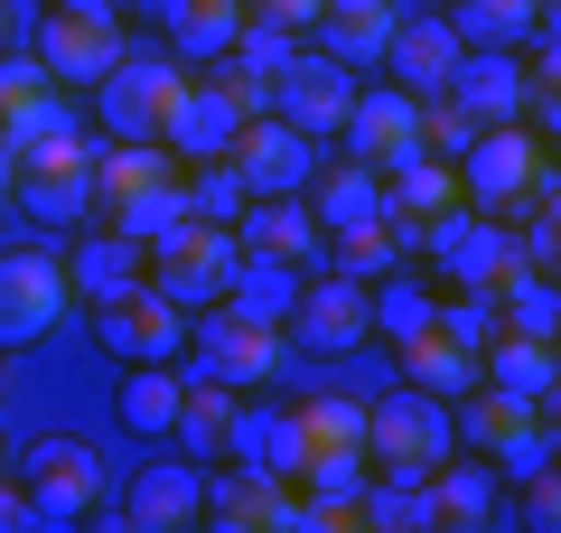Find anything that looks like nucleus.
<instances>
[{"label": "nucleus", "instance_id": "obj_26", "mask_svg": "<svg viewBox=\"0 0 561 533\" xmlns=\"http://www.w3.org/2000/svg\"><path fill=\"white\" fill-rule=\"evenodd\" d=\"M421 487H431V524H440V533H459V524H486V514H496V468H486L478 450H468V458L449 450L440 468L421 477Z\"/></svg>", "mask_w": 561, "mask_h": 533}, {"label": "nucleus", "instance_id": "obj_47", "mask_svg": "<svg viewBox=\"0 0 561 533\" xmlns=\"http://www.w3.org/2000/svg\"><path fill=\"white\" fill-rule=\"evenodd\" d=\"M319 10H328V0H253V20L290 29V38H300V29H319Z\"/></svg>", "mask_w": 561, "mask_h": 533}, {"label": "nucleus", "instance_id": "obj_11", "mask_svg": "<svg viewBox=\"0 0 561 533\" xmlns=\"http://www.w3.org/2000/svg\"><path fill=\"white\" fill-rule=\"evenodd\" d=\"M243 169V188H253V197H300L309 188V169H319V140L300 132V122H280V113H253L234 132V150H225Z\"/></svg>", "mask_w": 561, "mask_h": 533}, {"label": "nucleus", "instance_id": "obj_2", "mask_svg": "<svg viewBox=\"0 0 561 533\" xmlns=\"http://www.w3.org/2000/svg\"><path fill=\"white\" fill-rule=\"evenodd\" d=\"M534 197H552V159H542V140L524 132V122H486V132L459 150V206L505 216V206H534Z\"/></svg>", "mask_w": 561, "mask_h": 533}, {"label": "nucleus", "instance_id": "obj_42", "mask_svg": "<svg viewBox=\"0 0 561 533\" xmlns=\"http://www.w3.org/2000/svg\"><path fill=\"white\" fill-rule=\"evenodd\" d=\"M300 57V38H290V29H272V20H253V10H243V29H234V47H225L216 66H234V76H262L272 84L280 66Z\"/></svg>", "mask_w": 561, "mask_h": 533}, {"label": "nucleus", "instance_id": "obj_14", "mask_svg": "<svg viewBox=\"0 0 561 533\" xmlns=\"http://www.w3.org/2000/svg\"><path fill=\"white\" fill-rule=\"evenodd\" d=\"M346 103H356V66H337V57H319V47H300V57L272 76V113L280 122H300L309 140H328L346 122Z\"/></svg>", "mask_w": 561, "mask_h": 533}, {"label": "nucleus", "instance_id": "obj_17", "mask_svg": "<svg viewBox=\"0 0 561 533\" xmlns=\"http://www.w3.org/2000/svg\"><path fill=\"white\" fill-rule=\"evenodd\" d=\"M243 122H253V113H243V103L225 94L216 76H206V84L187 76V84H179V103H169V132H160V150H169V159H225Z\"/></svg>", "mask_w": 561, "mask_h": 533}, {"label": "nucleus", "instance_id": "obj_15", "mask_svg": "<svg viewBox=\"0 0 561 533\" xmlns=\"http://www.w3.org/2000/svg\"><path fill=\"white\" fill-rule=\"evenodd\" d=\"M197 524H225V533H243V524H272V533H300V496H290V477H262V468H225V477H206V506H197Z\"/></svg>", "mask_w": 561, "mask_h": 533}, {"label": "nucleus", "instance_id": "obj_4", "mask_svg": "<svg viewBox=\"0 0 561 533\" xmlns=\"http://www.w3.org/2000/svg\"><path fill=\"white\" fill-rule=\"evenodd\" d=\"M459 450V431H449V402H431V394H383V402H365V468H393V477H431L440 458Z\"/></svg>", "mask_w": 561, "mask_h": 533}, {"label": "nucleus", "instance_id": "obj_22", "mask_svg": "<svg viewBox=\"0 0 561 533\" xmlns=\"http://www.w3.org/2000/svg\"><path fill=\"white\" fill-rule=\"evenodd\" d=\"M449 103H459L478 132H486V122H524V57H505V47H459Z\"/></svg>", "mask_w": 561, "mask_h": 533}, {"label": "nucleus", "instance_id": "obj_45", "mask_svg": "<svg viewBox=\"0 0 561 533\" xmlns=\"http://www.w3.org/2000/svg\"><path fill=\"white\" fill-rule=\"evenodd\" d=\"M38 94H57V76L38 66V47H28V57H0V113H20V103H38Z\"/></svg>", "mask_w": 561, "mask_h": 533}, {"label": "nucleus", "instance_id": "obj_8", "mask_svg": "<svg viewBox=\"0 0 561 533\" xmlns=\"http://www.w3.org/2000/svg\"><path fill=\"white\" fill-rule=\"evenodd\" d=\"M94 337L122 355V365H179V355H187V309L140 281V291H122V299L94 309Z\"/></svg>", "mask_w": 561, "mask_h": 533}, {"label": "nucleus", "instance_id": "obj_49", "mask_svg": "<svg viewBox=\"0 0 561 533\" xmlns=\"http://www.w3.org/2000/svg\"><path fill=\"white\" fill-rule=\"evenodd\" d=\"M57 10H131V0H57Z\"/></svg>", "mask_w": 561, "mask_h": 533}, {"label": "nucleus", "instance_id": "obj_29", "mask_svg": "<svg viewBox=\"0 0 561 533\" xmlns=\"http://www.w3.org/2000/svg\"><path fill=\"white\" fill-rule=\"evenodd\" d=\"M187 216V188H179V178H150V188H131V197H113V206H103V235H122V243H140V253H150V243H160L169 235V225H179Z\"/></svg>", "mask_w": 561, "mask_h": 533}, {"label": "nucleus", "instance_id": "obj_38", "mask_svg": "<svg viewBox=\"0 0 561 533\" xmlns=\"http://www.w3.org/2000/svg\"><path fill=\"white\" fill-rule=\"evenodd\" d=\"M150 178H169L160 140H103V150H94V216L113 197H131V188H150Z\"/></svg>", "mask_w": 561, "mask_h": 533}, {"label": "nucleus", "instance_id": "obj_30", "mask_svg": "<svg viewBox=\"0 0 561 533\" xmlns=\"http://www.w3.org/2000/svg\"><path fill=\"white\" fill-rule=\"evenodd\" d=\"M393 0H365V10H319V57L337 66H383V38H393Z\"/></svg>", "mask_w": 561, "mask_h": 533}, {"label": "nucleus", "instance_id": "obj_6", "mask_svg": "<svg viewBox=\"0 0 561 533\" xmlns=\"http://www.w3.org/2000/svg\"><path fill=\"white\" fill-rule=\"evenodd\" d=\"M421 253L440 262V281H449V291H496V281L524 262V243L505 235L496 216H478V206H449V216H431V225H421Z\"/></svg>", "mask_w": 561, "mask_h": 533}, {"label": "nucleus", "instance_id": "obj_54", "mask_svg": "<svg viewBox=\"0 0 561 533\" xmlns=\"http://www.w3.org/2000/svg\"><path fill=\"white\" fill-rule=\"evenodd\" d=\"M225 10H253V0H225Z\"/></svg>", "mask_w": 561, "mask_h": 533}, {"label": "nucleus", "instance_id": "obj_16", "mask_svg": "<svg viewBox=\"0 0 561 533\" xmlns=\"http://www.w3.org/2000/svg\"><path fill=\"white\" fill-rule=\"evenodd\" d=\"M346 150L365 159V169H393V159L421 150V94H402V84H375V94L346 103Z\"/></svg>", "mask_w": 561, "mask_h": 533}, {"label": "nucleus", "instance_id": "obj_12", "mask_svg": "<svg viewBox=\"0 0 561 533\" xmlns=\"http://www.w3.org/2000/svg\"><path fill=\"white\" fill-rule=\"evenodd\" d=\"M280 365V328H253V318L243 309H225L216 299V318H206V328H187V375H216V384H262Z\"/></svg>", "mask_w": 561, "mask_h": 533}, {"label": "nucleus", "instance_id": "obj_24", "mask_svg": "<svg viewBox=\"0 0 561 533\" xmlns=\"http://www.w3.org/2000/svg\"><path fill=\"white\" fill-rule=\"evenodd\" d=\"M449 206H459V159L412 150V159L383 169V216L393 225H431V216H449Z\"/></svg>", "mask_w": 561, "mask_h": 533}, {"label": "nucleus", "instance_id": "obj_52", "mask_svg": "<svg viewBox=\"0 0 561 533\" xmlns=\"http://www.w3.org/2000/svg\"><path fill=\"white\" fill-rule=\"evenodd\" d=\"M150 10H160V20H169V10H187V0H150Z\"/></svg>", "mask_w": 561, "mask_h": 533}, {"label": "nucleus", "instance_id": "obj_50", "mask_svg": "<svg viewBox=\"0 0 561 533\" xmlns=\"http://www.w3.org/2000/svg\"><path fill=\"white\" fill-rule=\"evenodd\" d=\"M10 20H20V0H0V47H10Z\"/></svg>", "mask_w": 561, "mask_h": 533}, {"label": "nucleus", "instance_id": "obj_53", "mask_svg": "<svg viewBox=\"0 0 561 533\" xmlns=\"http://www.w3.org/2000/svg\"><path fill=\"white\" fill-rule=\"evenodd\" d=\"M328 10H365V0H328Z\"/></svg>", "mask_w": 561, "mask_h": 533}, {"label": "nucleus", "instance_id": "obj_19", "mask_svg": "<svg viewBox=\"0 0 561 533\" xmlns=\"http://www.w3.org/2000/svg\"><path fill=\"white\" fill-rule=\"evenodd\" d=\"M449 76H459V29L449 20H393V38H383V84H402V94H449Z\"/></svg>", "mask_w": 561, "mask_h": 533}, {"label": "nucleus", "instance_id": "obj_44", "mask_svg": "<svg viewBox=\"0 0 561 533\" xmlns=\"http://www.w3.org/2000/svg\"><path fill=\"white\" fill-rule=\"evenodd\" d=\"M393 253H402V235H393V216H365V225H346L337 235V272H393Z\"/></svg>", "mask_w": 561, "mask_h": 533}, {"label": "nucleus", "instance_id": "obj_25", "mask_svg": "<svg viewBox=\"0 0 561 533\" xmlns=\"http://www.w3.org/2000/svg\"><path fill=\"white\" fill-rule=\"evenodd\" d=\"M309 216H319V235H346V225L383 216V169H365V159H337V169H309Z\"/></svg>", "mask_w": 561, "mask_h": 533}, {"label": "nucleus", "instance_id": "obj_1", "mask_svg": "<svg viewBox=\"0 0 561 533\" xmlns=\"http://www.w3.org/2000/svg\"><path fill=\"white\" fill-rule=\"evenodd\" d=\"M234 262H243V243H234V225H206V216H179L150 253H140V281L160 299H179V309H216L225 291H234Z\"/></svg>", "mask_w": 561, "mask_h": 533}, {"label": "nucleus", "instance_id": "obj_18", "mask_svg": "<svg viewBox=\"0 0 561 533\" xmlns=\"http://www.w3.org/2000/svg\"><path fill=\"white\" fill-rule=\"evenodd\" d=\"M197 506H206V468L197 458H150V468H131V487H122V524H140V533L197 524Z\"/></svg>", "mask_w": 561, "mask_h": 533}, {"label": "nucleus", "instance_id": "obj_46", "mask_svg": "<svg viewBox=\"0 0 561 533\" xmlns=\"http://www.w3.org/2000/svg\"><path fill=\"white\" fill-rule=\"evenodd\" d=\"M524 524H534V533H552V524H561V487H552V468L524 477Z\"/></svg>", "mask_w": 561, "mask_h": 533}, {"label": "nucleus", "instance_id": "obj_28", "mask_svg": "<svg viewBox=\"0 0 561 533\" xmlns=\"http://www.w3.org/2000/svg\"><path fill=\"white\" fill-rule=\"evenodd\" d=\"M393 355H402V384H412V394H431V402H459L468 384H478V355L449 347L440 328H421L412 347H393Z\"/></svg>", "mask_w": 561, "mask_h": 533}, {"label": "nucleus", "instance_id": "obj_33", "mask_svg": "<svg viewBox=\"0 0 561 533\" xmlns=\"http://www.w3.org/2000/svg\"><path fill=\"white\" fill-rule=\"evenodd\" d=\"M542 20H552V0H459V10H449L459 47H524Z\"/></svg>", "mask_w": 561, "mask_h": 533}, {"label": "nucleus", "instance_id": "obj_9", "mask_svg": "<svg viewBox=\"0 0 561 533\" xmlns=\"http://www.w3.org/2000/svg\"><path fill=\"white\" fill-rule=\"evenodd\" d=\"M122 47H131L122 10H57V20L38 29V66H47L57 84H84V94L122 66Z\"/></svg>", "mask_w": 561, "mask_h": 533}, {"label": "nucleus", "instance_id": "obj_10", "mask_svg": "<svg viewBox=\"0 0 561 533\" xmlns=\"http://www.w3.org/2000/svg\"><path fill=\"white\" fill-rule=\"evenodd\" d=\"M0 159L20 178L28 169H84V159H94V132H84L76 103L38 94V103H20V113H0Z\"/></svg>", "mask_w": 561, "mask_h": 533}, {"label": "nucleus", "instance_id": "obj_23", "mask_svg": "<svg viewBox=\"0 0 561 533\" xmlns=\"http://www.w3.org/2000/svg\"><path fill=\"white\" fill-rule=\"evenodd\" d=\"M478 384H505L524 402H552L561 394V365H552V337H524V328H496L478 347Z\"/></svg>", "mask_w": 561, "mask_h": 533}, {"label": "nucleus", "instance_id": "obj_3", "mask_svg": "<svg viewBox=\"0 0 561 533\" xmlns=\"http://www.w3.org/2000/svg\"><path fill=\"white\" fill-rule=\"evenodd\" d=\"M20 496H28V524H84L103 506V450L76 431H47L20 450Z\"/></svg>", "mask_w": 561, "mask_h": 533}, {"label": "nucleus", "instance_id": "obj_35", "mask_svg": "<svg viewBox=\"0 0 561 533\" xmlns=\"http://www.w3.org/2000/svg\"><path fill=\"white\" fill-rule=\"evenodd\" d=\"M300 281H309V272H290V262L243 253V262H234V291H225V309H243L253 328H280V318H290V299H300Z\"/></svg>", "mask_w": 561, "mask_h": 533}, {"label": "nucleus", "instance_id": "obj_27", "mask_svg": "<svg viewBox=\"0 0 561 533\" xmlns=\"http://www.w3.org/2000/svg\"><path fill=\"white\" fill-rule=\"evenodd\" d=\"M234 384H216V375H187V394H179V421H169V440H179L187 458H216L225 450V431H234Z\"/></svg>", "mask_w": 561, "mask_h": 533}, {"label": "nucleus", "instance_id": "obj_55", "mask_svg": "<svg viewBox=\"0 0 561 533\" xmlns=\"http://www.w3.org/2000/svg\"><path fill=\"white\" fill-rule=\"evenodd\" d=\"M0 477H10V450H0Z\"/></svg>", "mask_w": 561, "mask_h": 533}, {"label": "nucleus", "instance_id": "obj_43", "mask_svg": "<svg viewBox=\"0 0 561 533\" xmlns=\"http://www.w3.org/2000/svg\"><path fill=\"white\" fill-rule=\"evenodd\" d=\"M365 318H375V337H393V347H412V337L431 328V291L393 272L383 291H365Z\"/></svg>", "mask_w": 561, "mask_h": 533}, {"label": "nucleus", "instance_id": "obj_48", "mask_svg": "<svg viewBox=\"0 0 561 533\" xmlns=\"http://www.w3.org/2000/svg\"><path fill=\"white\" fill-rule=\"evenodd\" d=\"M10 524H28V496H20V477H0V533Z\"/></svg>", "mask_w": 561, "mask_h": 533}, {"label": "nucleus", "instance_id": "obj_21", "mask_svg": "<svg viewBox=\"0 0 561 533\" xmlns=\"http://www.w3.org/2000/svg\"><path fill=\"white\" fill-rule=\"evenodd\" d=\"M225 458L262 477H300L309 440H300V402H234V431H225Z\"/></svg>", "mask_w": 561, "mask_h": 533}, {"label": "nucleus", "instance_id": "obj_39", "mask_svg": "<svg viewBox=\"0 0 561 533\" xmlns=\"http://www.w3.org/2000/svg\"><path fill=\"white\" fill-rule=\"evenodd\" d=\"M496 309H505V328H524V337L561 328V291H552V272H534V262H515V272L496 281Z\"/></svg>", "mask_w": 561, "mask_h": 533}, {"label": "nucleus", "instance_id": "obj_41", "mask_svg": "<svg viewBox=\"0 0 561 533\" xmlns=\"http://www.w3.org/2000/svg\"><path fill=\"white\" fill-rule=\"evenodd\" d=\"M179 188H187V216H206V225H234L243 206H253V188H243L234 159H197V178H179Z\"/></svg>", "mask_w": 561, "mask_h": 533}, {"label": "nucleus", "instance_id": "obj_40", "mask_svg": "<svg viewBox=\"0 0 561 533\" xmlns=\"http://www.w3.org/2000/svg\"><path fill=\"white\" fill-rule=\"evenodd\" d=\"M300 440H309V458L365 450V394H309L300 402Z\"/></svg>", "mask_w": 561, "mask_h": 533}, {"label": "nucleus", "instance_id": "obj_37", "mask_svg": "<svg viewBox=\"0 0 561 533\" xmlns=\"http://www.w3.org/2000/svg\"><path fill=\"white\" fill-rule=\"evenodd\" d=\"M179 394H187L179 365H131V384H122V421H131L140 440H169V421H179Z\"/></svg>", "mask_w": 561, "mask_h": 533}, {"label": "nucleus", "instance_id": "obj_20", "mask_svg": "<svg viewBox=\"0 0 561 533\" xmlns=\"http://www.w3.org/2000/svg\"><path fill=\"white\" fill-rule=\"evenodd\" d=\"M234 243H243V253H262V262H290V272H319V253H328L319 216H309L300 197H253L234 216Z\"/></svg>", "mask_w": 561, "mask_h": 533}, {"label": "nucleus", "instance_id": "obj_31", "mask_svg": "<svg viewBox=\"0 0 561 533\" xmlns=\"http://www.w3.org/2000/svg\"><path fill=\"white\" fill-rule=\"evenodd\" d=\"M356 524H383V533H440V524H431V487H421V477H393V468H365V487H356Z\"/></svg>", "mask_w": 561, "mask_h": 533}, {"label": "nucleus", "instance_id": "obj_34", "mask_svg": "<svg viewBox=\"0 0 561 533\" xmlns=\"http://www.w3.org/2000/svg\"><path fill=\"white\" fill-rule=\"evenodd\" d=\"M10 197L38 225H84L94 216V159H84V169H28V178H10Z\"/></svg>", "mask_w": 561, "mask_h": 533}, {"label": "nucleus", "instance_id": "obj_36", "mask_svg": "<svg viewBox=\"0 0 561 533\" xmlns=\"http://www.w3.org/2000/svg\"><path fill=\"white\" fill-rule=\"evenodd\" d=\"M243 10H225V0H187V10H169V57L179 66H216L225 47H234Z\"/></svg>", "mask_w": 561, "mask_h": 533}, {"label": "nucleus", "instance_id": "obj_7", "mask_svg": "<svg viewBox=\"0 0 561 533\" xmlns=\"http://www.w3.org/2000/svg\"><path fill=\"white\" fill-rule=\"evenodd\" d=\"M66 299H76V281H66V262L47 253V243L0 253V347H10V355L38 347V337L66 318Z\"/></svg>", "mask_w": 561, "mask_h": 533}, {"label": "nucleus", "instance_id": "obj_32", "mask_svg": "<svg viewBox=\"0 0 561 533\" xmlns=\"http://www.w3.org/2000/svg\"><path fill=\"white\" fill-rule=\"evenodd\" d=\"M66 281H76V291L103 309V299L140 291V243H122V235H103V225H94V235L76 243V262H66Z\"/></svg>", "mask_w": 561, "mask_h": 533}, {"label": "nucleus", "instance_id": "obj_5", "mask_svg": "<svg viewBox=\"0 0 561 533\" xmlns=\"http://www.w3.org/2000/svg\"><path fill=\"white\" fill-rule=\"evenodd\" d=\"M179 57L169 47H122V66L94 84V122L103 140H160L169 132V103H179Z\"/></svg>", "mask_w": 561, "mask_h": 533}, {"label": "nucleus", "instance_id": "obj_51", "mask_svg": "<svg viewBox=\"0 0 561 533\" xmlns=\"http://www.w3.org/2000/svg\"><path fill=\"white\" fill-rule=\"evenodd\" d=\"M0 402H10V347H0Z\"/></svg>", "mask_w": 561, "mask_h": 533}, {"label": "nucleus", "instance_id": "obj_13", "mask_svg": "<svg viewBox=\"0 0 561 533\" xmlns=\"http://www.w3.org/2000/svg\"><path fill=\"white\" fill-rule=\"evenodd\" d=\"M280 328L300 337V347H319V355L365 347V337H375V318H365V281H356V272H309Z\"/></svg>", "mask_w": 561, "mask_h": 533}]
</instances>
